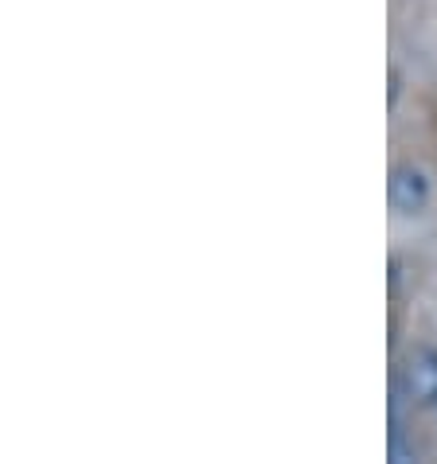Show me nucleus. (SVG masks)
<instances>
[{"label": "nucleus", "mask_w": 437, "mask_h": 464, "mask_svg": "<svg viewBox=\"0 0 437 464\" xmlns=\"http://www.w3.org/2000/svg\"><path fill=\"white\" fill-rule=\"evenodd\" d=\"M394 391L403 402L418 406V410L437 406V352L433 347H414V352L403 359Z\"/></svg>", "instance_id": "obj_1"}, {"label": "nucleus", "mask_w": 437, "mask_h": 464, "mask_svg": "<svg viewBox=\"0 0 437 464\" xmlns=\"http://www.w3.org/2000/svg\"><path fill=\"white\" fill-rule=\"evenodd\" d=\"M391 208L398 215H406V218H414L430 208V199H433V184H430V172L422 169V164L414 160H406V164H398V169L391 172Z\"/></svg>", "instance_id": "obj_2"}]
</instances>
